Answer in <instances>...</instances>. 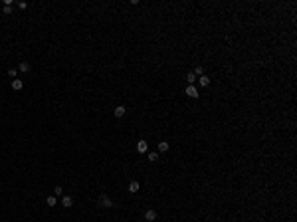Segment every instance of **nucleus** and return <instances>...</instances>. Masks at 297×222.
I'll use <instances>...</instances> for the list:
<instances>
[{"mask_svg": "<svg viewBox=\"0 0 297 222\" xmlns=\"http://www.w3.org/2000/svg\"><path fill=\"white\" fill-rule=\"evenodd\" d=\"M194 75H204V70H202V68H200V66H198V68L194 70Z\"/></svg>", "mask_w": 297, "mask_h": 222, "instance_id": "obj_17", "label": "nucleus"}, {"mask_svg": "<svg viewBox=\"0 0 297 222\" xmlns=\"http://www.w3.org/2000/svg\"><path fill=\"white\" fill-rule=\"evenodd\" d=\"M22 87H24L22 79H12V89H14V91H20Z\"/></svg>", "mask_w": 297, "mask_h": 222, "instance_id": "obj_7", "label": "nucleus"}, {"mask_svg": "<svg viewBox=\"0 0 297 222\" xmlns=\"http://www.w3.org/2000/svg\"><path fill=\"white\" fill-rule=\"evenodd\" d=\"M137 151H139V153H147V151H149V143L141 139L139 143H137Z\"/></svg>", "mask_w": 297, "mask_h": 222, "instance_id": "obj_6", "label": "nucleus"}, {"mask_svg": "<svg viewBox=\"0 0 297 222\" xmlns=\"http://www.w3.org/2000/svg\"><path fill=\"white\" fill-rule=\"evenodd\" d=\"M186 79H188V83H190V85H194V81H196V75H194V73H188V75H186Z\"/></svg>", "mask_w": 297, "mask_h": 222, "instance_id": "obj_15", "label": "nucleus"}, {"mask_svg": "<svg viewBox=\"0 0 297 222\" xmlns=\"http://www.w3.org/2000/svg\"><path fill=\"white\" fill-rule=\"evenodd\" d=\"M54 196H64V188H61L60 185L54 186Z\"/></svg>", "mask_w": 297, "mask_h": 222, "instance_id": "obj_13", "label": "nucleus"}, {"mask_svg": "<svg viewBox=\"0 0 297 222\" xmlns=\"http://www.w3.org/2000/svg\"><path fill=\"white\" fill-rule=\"evenodd\" d=\"M184 93H186V95H190V97H192V99H196V97H198V89H196V87H194V85H188V87H186V91H184Z\"/></svg>", "mask_w": 297, "mask_h": 222, "instance_id": "obj_5", "label": "nucleus"}, {"mask_svg": "<svg viewBox=\"0 0 297 222\" xmlns=\"http://www.w3.org/2000/svg\"><path fill=\"white\" fill-rule=\"evenodd\" d=\"M18 72L28 73V72H30V64H28V62H20V64H18Z\"/></svg>", "mask_w": 297, "mask_h": 222, "instance_id": "obj_8", "label": "nucleus"}, {"mask_svg": "<svg viewBox=\"0 0 297 222\" xmlns=\"http://www.w3.org/2000/svg\"><path fill=\"white\" fill-rule=\"evenodd\" d=\"M169 147H170V145L166 143V141H161V143H158V151H161V153H166Z\"/></svg>", "mask_w": 297, "mask_h": 222, "instance_id": "obj_11", "label": "nucleus"}, {"mask_svg": "<svg viewBox=\"0 0 297 222\" xmlns=\"http://www.w3.org/2000/svg\"><path fill=\"white\" fill-rule=\"evenodd\" d=\"M16 72H18V68H10L8 70V75H10V77H16Z\"/></svg>", "mask_w": 297, "mask_h": 222, "instance_id": "obj_16", "label": "nucleus"}, {"mask_svg": "<svg viewBox=\"0 0 297 222\" xmlns=\"http://www.w3.org/2000/svg\"><path fill=\"white\" fill-rule=\"evenodd\" d=\"M157 218H158V214H157V210H153V208L145 212V220H147V222H154Z\"/></svg>", "mask_w": 297, "mask_h": 222, "instance_id": "obj_2", "label": "nucleus"}, {"mask_svg": "<svg viewBox=\"0 0 297 222\" xmlns=\"http://www.w3.org/2000/svg\"><path fill=\"white\" fill-rule=\"evenodd\" d=\"M97 204H99V206H103V208H113V206H115V204H113V200L109 198V196H107L105 194V192H103V194L101 196H99V200H97Z\"/></svg>", "mask_w": 297, "mask_h": 222, "instance_id": "obj_1", "label": "nucleus"}, {"mask_svg": "<svg viewBox=\"0 0 297 222\" xmlns=\"http://www.w3.org/2000/svg\"><path fill=\"white\" fill-rule=\"evenodd\" d=\"M149 161L150 163H157L158 161V153H154V151H153V153H149Z\"/></svg>", "mask_w": 297, "mask_h": 222, "instance_id": "obj_14", "label": "nucleus"}, {"mask_svg": "<svg viewBox=\"0 0 297 222\" xmlns=\"http://www.w3.org/2000/svg\"><path fill=\"white\" fill-rule=\"evenodd\" d=\"M125 113H127V107H125V105H117L115 109H113V115H115V117H123Z\"/></svg>", "mask_w": 297, "mask_h": 222, "instance_id": "obj_3", "label": "nucleus"}, {"mask_svg": "<svg viewBox=\"0 0 297 222\" xmlns=\"http://www.w3.org/2000/svg\"><path fill=\"white\" fill-rule=\"evenodd\" d=\"M198 83L202 87H206V85H210V77H208V75H200V79H198Z\"/></svg>", "mask_w": 297, "mask_h": 222, "instance_id": "obj_10", "label": "nucleus"}, {"mask_svg": "<svg viewBox=\"0 0 297 222\" xmlns=\"http://www.w3.org/2000/svg\"><path fill=\"white\" fill-rule=\"evenodd\" d=\"M139 188H141V185L137 181H133L131 185H129V192H133V194H135V192H139Z\"/></svg>", "mask_w": 297, "mask_h": 222, "instance_id": "obj_9", "label": "nucleus"}, {"mask_svg": "<svg viewBox=\"0 0 297 222\" xmlns=\"http://www.w3.org/2000/svg\"><path fill=\"white\" fill-rule=\"evenodd\" d=\"M46 202H48V206H56V202H58V198H56V196H48V198H46Z\"/></svg>", "mask_w": 297, "mask_h": 222, "instance_id": "obj_12", "label": "nucleus"}, {"mask_svg": "<svg viewBox=\"0 0 297 222\" xmlns=\"http://www.w3.org/2000/svg\"><path fill=\"white\" fill-rule=\"evenodd\" d=\"M4 14H12V6H4Z\"/></svg>", "mask_w": 297, "mask_h": 222, "instance_id": "obj_18", "label": "nucleus"}, {"mask_svg": "<svg viewBox=\"0 0 297 222\" xmlns=\"http://www.w3.org/2000/svg\"><path fill=\"white\" fill-rule=\"evenodd\" d=\"M61 206H64V208H72L73 206V198H72V196H61Z\"/></svg>", "mask_w": 297, "mask_h": 222, "instance_id": "obj_4", "label": "nucleus"}]
</instances>
